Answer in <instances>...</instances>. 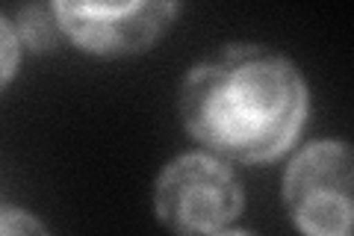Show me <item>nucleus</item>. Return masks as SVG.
Here are the masks:
<instances>
[{
	"label": "nucleus",
	"mask_w": 354,
	"mask_h": 236,
	"mask_svg": "<svg viewBox=\"0 0 354 236\" xmlns=\"http://www.w3.org/2000/svg\"><path fill=\"white\" fill-rule=\"evenodd\" d=\"M15 33H18V42L27 44L30 51H48L57 44L59 27H57V18H53L50 6H27L18 15Z\"/></svg>",
	"instance_id": "nucleus-5"
},
{
	"label": "nucleus",
	"mask_w": 354,
	"mask_h": 236,
	"mask_svg": "<svg viewBox=\"0 0 354 236\" xmlns=\"http://www.w3.org/2000/svg\"><path fill=\"white\" fill-rule=\"evenodd\" d=\"M177 107L189 136L218 160L272 163L295 145L310 98L283 53L230 44L183 77Z\"/></svg>",
	"instance_id": "nucleus-1"
},
{
	"label": "nucleus",
	"mask_w": 354,
	"mask_h": 236,
	"mask_svg": "<svg viewBox=\"0 0 354 236\" xmlns=\"http://www.w3.org/2000/svg\"><path fill=\"white\" fill-rule=\"evenodd\" d=\"M57 27L77 48L97 56L139 53L180 12L177 3H53Z\"/></svg>",
	"instance_id": "nucleus-4"
},
{
	"label": "nucleus",
	"mask_w": 354,
	"mask_h": 236,
	"mask_svg": "<svg viewBox=\"0 0 354 236\" xmlns=\"http://www.w3.org/2000/svg\"><path fill=\"white\" fill-rule=\"evenodd\" d=\"M18 60H21V42H18V33L9 21L0 15V92L6 89V83L15 77L18 69Z\"/></svg>",
	"instance_id": "nucleus-6"
},
{
	"label": "nucleus",
	"mask_w": 354,
	"mask_h": 236,
	"mask_svg": "<svg viewBox=\"0 0 354 236\" xmlns=\"http://www.w3.org/2000/svg\"><path fill=\"white\" fill-rule=\"evenodd\" d=\"M245 204L242 186L225 160L213 154H183L160 172L153 212L174 236H213L236 221Z\"/></svg>",
	"instance_id": "nucleus-2"
},
{
	"label": "nucleus",
	"mask_w": 354,
	"mask_h": 236,
	"mask_svg": "<svg viewBox=\"0 0 354 236\" xmlns=\"http://www.w3.org/2000/svg\"><path fill=\"white\" fill-rule=\"evenodd\" d=\"M213 236H251L248 230H221V233H213Z\"/></svg>",
	"instance_id": "nucleus-8"
},
{
	"label": "nucleus",
	"mask_w": 354,
	"mask_h": 236,
	"mask_svg": "<svg viewBox=\"0 0 354 236\" xmlns=\"http://www.w3.org/2000/svg\"><path fill=\"white\" fill-rule=\"evenodd\" d=\"M283 201L301 236H351V151L339 139L307 145L286 168Z\"/></svg>",
	"instance_id": "nucleus-3"
},
{
	"label": "nucleus",
	"mask_w": 354,
	"mask_h": 236,
	"mask_svg": "<svg viewBox=\"0 0 354 236\" xmlns=\"http://www.w3.org/2000/svg\"><path fill=\"white\" fill-rule=\"evenodd\" d=\"M0 236H50V230L27 210L0 207Z\"/></svg>",
	"instance_id": "nucleus-7"
}]
</instances>
